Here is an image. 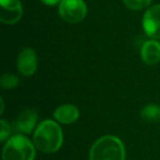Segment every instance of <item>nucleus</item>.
<instances>
[{
  "instance_id": "f257e3e1",
  "label": "nucleus",
  "mask_w": 160,
  "mask_h": 160,
  "mask_svg": "<svg viewBox=\"0 0 160 160\" xmlns=\"http://www.w3.org/2000/svg\"><path fill=\"white\" fill-rule=\"evenodd\" d=\"M36 149L44 153L57 152L64 144V133L55 120H44L38 123L32 136Z\"/></svg>"
},
{
  "instance_id": "f03ea898",
  "label": "nucleus",
  "mask_w": 160,
  "mask_h": 160,
  "mask_svg": "<svg viewBox=\"0 0 160 160\" xmlns=\"http://www.w3.org/2000/svg\"><path fill=\"white\" fill-rule=\"evenodd\" d=\"M89 160H126V149L116 136H101L90 148Z\"/></svg>"
},
{
  "instance_id": "7ed1b4c3",
  "label": "nucleus",
  "mask_w": 160,
  "mask_h": 160,
  "mask_svg": "<svg viewBox=\"0 0 160 160\" xmlns=\"http://www.w3.org/2000/svg\"><path fill=\"white\" fill-rule=\"evenodd\" d=\"M36 147L24 134L12 135L3 144L2 160H35Z\"/></svg>"
},
{
  "instance_id": "20e7f679",
  "label": "nucleus",
  "mask_w": 160,
  "mask_h": 160,
  "mask_svg": "<svg viewBox=\"0 0 160 160\" xmlns=\"http://www.w3.org/2000/svg\"><path fill=\"white\" fill-rule=\"evenodd\" d=\"M57 9L59 18L70 24L81 22L88 13V6L85 0H62Z\"/></svg>"
},
{
  "instance_id": "39448f33",
  "label": "nucleus",
  "mask_w": 160,
  "mask_h": 160,
  "mask_svg": "<svg viewBox=\"0 0 160 160\" xmlns=\"http://www.w3.org/2000/svg\"><path fill=\"white\" fill-rule=\"evenodd\" d=\"M142 27L149 38L160 40V3L152 5L145 10Z\"/></svg>"
},
{
  "instance_id": "423d86ee",
  "label": "nucleus",
  "mask_w": 160,
  "mask_h": 160,
  "mask_svg": "<svg viewBox=\"0 0 160 160\" xmlns=\"http://www.w3.org/2000/svg\"><path fill=\"white\" fill-rule=\"evenodd\" d=\"M23 16L21 0H0V21L3 24L13 25Z\"/></svg>"
},
{
  "instance_id": "0eeeda50",
  "label": "nucleus",
  "mask_w": 160,
  "mask_h": 160,
  "mask_svg": "<svg viewBox=\"0 0 160 160\" xmlns=\"http://www.w3.org/2000/svg\"><path fill=\"white\" fill-rule=\"evenodd\" d=\"M38 55L31 47H24L17 58V69L22 76L31 77L38 70Z\"/></svg>"
},
{
  "instance_id": "6e6552de",
  "label": "nucleus",
  "mask_w": 160,
  "mask_h": 160,
  "mask_svg": "<svg viewBox=\"0 0 160 160\" xmlns=\"http://www.w3.org/2000/svg\"><path fill=\"white\" fill-rule=\"evenodd\" d=\"M38 112L33 109H25L19 114L18 118L16 120V128L20 132L21 134L29 135L35 131L38 126Z\"/></svg>"
},
{
  "instance_id": "1a4fd4ad",
  "label": "nucleus",
  "mask_w": 160,
  "mask_h": 160,
  "mask_svg": "<svg viewBox=\"0 0 160 160\" xmlns=\"http://www.w3.org/2000/svg\"><path fill=\"white\" fill-rule=\"evenodd\" d=\"M54 120L62 125H70L77 122L80 118L79 109L75 104H62L55 109L53 113Z\"/></svg>"
},
{
  "instance_id": "9d476101",
  "label": "nucleus",
  "mask_w": 160,
  "mask_h": 160,
  "mask_svg": "<svg viewBox=\"0 0 160 160\" xmlns=\"http://www.w3.org/2000/svg\"><path fill=\"white\" fill-rule=\"evenodd\" d=\"M140 58L146 65L153 66L160 62V42L158 40L145 41L140 47Z\"/></svg>"
},
{
  "instance_id": "9b49d317",
  "label": "nucleus",
  "mask_w": 160,
  "mask_h": 160,
  "mask_svg": "<svg viewBox=\"0 0 160 160\" xmlns=\"http://www.w3.org/2000/svg\"><path fill=\"white\" fill-rule=\"evenodd\" d=\"M140 118L146 122L156 123L160 121V105L147 104L140 110Z\"/></svg>"
},
{
  "instance_id": "f8f14e48",
  "label": "nucleus",
  "mask_w": 160,
  "mask_h": 160,
  "mask_svg": "<svg viewBox=\"0 0 160 160\" xmlns=\"http://www.w3.org/2000/svg\"><path fill=\"white\" fill-rule=\"evenodd\" d=\"M124 6L132 11H140L151 6L152 0H122Z\"/></svg>"
},
{
  "instance_id": "ddd939ff",
  "label": "nucleus",
  "mask_w": 160,
  "mask_h": 160,
  "mask_svg": "<svg viewBox=\"0 0 160 160\" xmlns=\"http://www.w3.org/2000/svg\"><path fill=\"white\" fill-rule=\"evenodd\" d=\"M20 80H19L18 76L13 75V73H3L0 78V85L3 89H14L17 86L19 85Z\"/></svg>"
},
{
  "instance_id": "4468645a",
  "label": "nucleus",
  "mask_w": 160,
  "mask_h": 160,
  "mask_svg": "<svg viewBox=\"0 0 160 160\" xmlns=\"http://www.w3.org/2000/svg\"><path fill=\"white\" fill-rule=\"evenodd\" d=\"M11 132H12V128L9 123H8L5 118H1V120H0V142L5 144V142L11 137Z\"/></svg>"
},
{
  "instance_id": "2eb2a0df",
  "label": "nucleus",
  "mask_w": 160,
  "mask_h": 160,
  "mask_svg": "<svg viewBox=\"0 0 160 160\" xmlns=\"http://www.w3.org/2000/svg\"><path fill=\"white\" fill-rule=\"evenodd\" d=\"M42 5L47 6V7H56L60 3L62 0H38Z\"/></svg>"
},
{
  "instance_id": "dca6fc26",
  "label": "nucleus",
  "mask_w": 160,
  "mask_h": 160,
  "mask_svg": "<svg viewBox=\"0 0 160 160\" xmlns=\"http://www.w3.org/2000/svg\"><path fill=\"white\" fill-rule=\"evenodd\" d=\"M0 102H1V111H0V113L3 114V111H5V102H3V99L0 100Z\"/></svg>"
}]
</instances>
